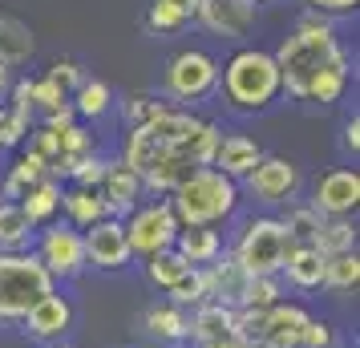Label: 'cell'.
<instances>
[{
  "label": "cell",
  "mask_w": 360,
  "mask_h": 348,
  "mask_svg": "<svg viewBox=\"0 0 360 348\" xmlns=\"http://www.w3.org/2000/svg\"><path fill=\"white\" fill-rule=\"evenodd\" d=\"M219 126L207 117L182 114V110H162V114L134 126L126 138V154L122 162L130 166L134 174L142 179V186L170 195L179 183H186L198 166H211L214 150H219Z\"/></svg>",
  "instance_id": "obj_1"
},
{
  "label": "cell",
  "mask_w": 360,
  "mask_h": 348,
  "mask_svg": "<svg viewBox=\"0 0 360 348\" xmlns=\"http://www.w3.org/2000/svg\"><path fill=\"white\" fill-rule=\"evenodd\" d=\"M271 57H276V69H279V85H283L292 98H300V101H304L308 85L316 82L324 69L348 61L344 49L336 45V33H332L320 17L300 20V29H295V33L288 37Z\"/></svg>",
  "instance_id": "obj_2"
},
{
  "label": "cell",
  "mask_w": 360,
  "mask_h": 348,
  "mask_svg": "<svg viewBox=\"0 0 360 348\" xmlns=\"http://www.w3.org/2000/svg\"><path fill=\"white\" fill-rule=\"evenodd\" d=\"M235 207H239V186L214 166H198L186 183L170 191V211L179 227H214L235 215Z\"/></svg>",
  "instance_id": "obj_3"
},
{
  "label": "cell",
  "mask_w": 360,
  "mask_h": 348,
  "mask_svg": "<svg viewBox=\"0 0 360 348\" xmlns=\"http://www.w3.org/2000/svg\"><path fill=\"white\" fill-rule=\"evenodd\" d=\"M219 82H223V94H227L231 105H235V110H247V114L267 110V105L283 94L276 57L263 53V49H239L227 65H223Z\"/></svg>",
  "instance_id": "obj_4"
},
{
  "label": "cell",
  "mask_w": 360,
  "mask_h": 348,
  "mask_svg": "<svg viewBox=\"0 0 360 348\" xmlns=\"http://www.w3.org/2000/svg\"><path fill=\"white\" fill-rule=\"evenodd\" d=\"M53 288L57 280L33 251H0V324H20L25 312Z\"/></svg>",
  "instance_id": "obj_5"
},
{
  "label": "cell",
  "mask_w": 360,
  "mask_h": 348,
  "mask_svg": "<svg viewBox=\"0 0 360 348\" xmlns=\"http://www.w3.org/2000/svg\"><path fill=\"white\" fill-rule=\"evenodd\" d=\"M292 235L283 227V219H251L239 235V243H235V264L243 267L247 276H279L283 271V259H288V251H292Z\"/></svg>",
  "instance_id": "obj_6"
},
{
  "label": "cell",
  "mask_w": 360,
  "mask_h": 348,
  "mask_svg": "<svg viewBox=\"0 0 360 348\" xmlns=\"http://www.w3.org/2000/svg\"><path fill=\"white\" fill-rule=\"evenodd\" d=\"M174 235H179V219L170 211V202L134 207L130 223H126V239H130V251L138 259H150V255H158V251L174 247Z\"/></svg>",
  "instance_id": "obj_7"
},
{
  "label": "cell",
  "mask_w": 360,
  "mask_h": 348,
  "mask_svg": "<svg viewBox=\"0 0 360 348\" xmlns=\"http://www.w3.org/2000/svg\"><path fill=\"white\" fill-rule=\"evenodd\" d=\"M37 259H41V267L49 271L53 280H77L85 267V239L77 227H69V223H57V227H49V231L41 235V243H37L33 251Z\"/></svg>",
  "instance_id": "obj_8"
},
{
  "label": "cell",
  "mask_w": 360,
  "mask_h": 348,
  "mask_svg": "<svg viewBox=\"0 0 360 348\" xmlns=\"http://www.w3.org/2000/svg\"><path fill=\"white\" fill-rule=\"evenodd\" d=\"M219 85V61L202 49H182L166 65V89L179 101H198Z\"/></svg>",
  "instance_id": "obj_9"
},
{
  "label": "cell",
  "mask_w": 360,
  "mask_h": 348,
  "mask_svg": "<svg viewBox=\"0 0 360 348\" xmlns=\"http://www.w3.org/2000/svg\"><path fill=\"white\" fill-rule=\"evenodd\" d=\"M360 207V174L348 166H336L316 179V195H311V211L320 219H348Z\"/></svg>",
  "instance_id": "obj_10"
},
{
  "label": "cell",
  "mask_w": 360,
  "mask_h": 348,
  "mask_svg": "<svg viewBox=\"0 0 360 348\" xmlns=\"http://www.w3.org/2000/svg\"><path fill=\"white\" fill-rule=\"evenodd\" d=\"M82 239H85V264H94L98 271H117L134 259L130 239H126V219H101L94 227H85Z\"/></svg>",
  "instance_id": "obj_11"
},
{
  "label": "cell",
  "mask_w": 360,
  "mask_h": 348,
  "mask_svg": "<svg viewBox=\"0 0 360 348\" xmlns=\"http://www.w3.org/2000/svg\"><path fill=\"white\" fill-rule=\"evenodd\" d=\"M73 328V304H69V296H61L57 288H53L49 296H41L25 312V320H20V332L25 336H33V340H41V344H57L65 332Z\"/></svg>",
  "instance_id": "obj_12"
},
{
  "label": "cell",
  "mask_w": 360,
  "mask_h": 348,
  "mask_svg": "<svg viewBox=\"0 0 360 348\" xmlns=\"http://www.w3.org/2000/svg\"><path fill=\"white\" fill-rule=\"evenodd\" d=\"M247 191L259 202H288L300 191V166L288 158H259V166L247 174Z\"/></svg>",
  "instance_id": "obj_13"
},
{
  "label": "cell",
  "mask_w": 360,
  "mask_h": 348,
  "mask_svg": "<svg viewBox=\"0 0 360 348\" xmlns=\"http://www.w3.org/2000/svg\"><path fill=\"white\" fill-rule=\"evenodd\" d=\"M311 320V312L304 304H292V299H279L276 308H267L259 320V340L267 348H300V336H304V324Z\"/></svg>",
  "instance_id": "obj_14"
},
{
  "label": "cell",
  "mask_w": 360,
  "mask_h": 348,
  "mask_svg": "<svg viewBox=\"0 0 360 348\" xmlns=\"http://www.w3.org/2000/svg\"><path fill=\"white\" fill-rule=\"evenodd\" d=\"M195 17L223 37H243L255 20V0H198Z\"/></svg>",
  "instance_id": "obj_15"
},
{
  "label": "cell",
  "mask_w": 360,
  "mask_h": 348,
  "mask_svg": "<svg viewBox=\"0 0 360 348\" xmlns=\"http://www.w3.org/2000/svg\"><path fill=\"white\" fill-rule=\"evenodd\" d=\"M202 280H207V299H214V304H227V308H243V296H247V283H251V276H247L243 267L235 264V259H214L211 267H202Z\"/></svg>",
  "instance_id": "obj_16"
},
{
  "label": "cell",
  "mask_w": 360,
  "mask_h": 348,
  "mask_svg": "<svg viewBox=\"0 0 360 348\" xmlns=\"http://www.w3.org/2000/svg\"><path fill=\"white\" fill-rule=\"evenodd\" d=\"M101 199H105V207H110V215H126V211H134L138 207V199H142V179L134 174L126 162H105V174H101Z\"/></svg>",
  "instance_id": "obj_17"
},
{
  "label": "cell",
  "mask_w": 360,
  "mask_h": 348,
  "mask_svg": "<svg viewBox=\"0 0 360 348\" xmlns=\"http://www.w3.org/2000/svg\"><path fill=\"white\" fill-rule=\"evenodd\" d=\"M259 158H263V150L247 134H227V138H219V150H214L211 166L219 174H227V179H247L259 166Z\"/></svg>",
  "instance_id": "obj_18"
},
{
  "label": "cell",
  "mask_w": 360,
  "mask_h": 348,
  "mask_svg": "<svg viewBox=\"0 0 360 348\" xmlns=\"http://www.w3.org/2000/svg\"><path fill=\"white\" fill-rule=\"evenodd\" d=\"M174 251H179L191 267H211L214 259L223 255V235L211 231V227H179Z\"/></svg>",
  "instance_id": "obj_19"
},
{
  "label": "cell",
  "mask_w": 360,
  "mask_h": 348,
  "mask_svg": "<svg viewBox=\"0 0 360 348\" xmlns=\"http://www.w3.org/2000/svg\"><path fill=\"white\" fill-rule=\"evenodd\" d=\"M231 332H235V308H227V304L207 299V304H198L195 316H191V340H195V348L211 344V340H223Z\"/></svg>",
  "instance_id": "obj_20"
},
{
  "label": "cell",
  "mask_w": 360,
  "mask_h": 348,
  "mask_svg": "<svg viewBox=\"0 0 360 348\" xmlns=\"http://www.w3.org/2000/svg\"><path fill=\"white\" fill-rule=\"evenodd\" d=\"M279 276H288V283L300 292H316V288H324V255L316 247H292Z\"/></svg>",
  "instance_id": "obj_21"
},
{
  "label": "cell",
  "mask_w": 360,
  "mask_h": 348,
  "mask_svg": "<svg viewBox=\"0 0 360 348\" xmlns=\"http://www.w3.org/2000/svg\"><path fill=\"white\" fill-rule=\"evenodd\" d=\"M61 207H65V215H69V227H77V231L94 227L101 219H114L105 199H101V191H94V186H73L69 195H61Z\"/></svg>",
  "instance_id": "obj_22"
},
{
  "label": "cell",
  "mask_w": 360,
  "mask_h": 348,
  "mask_svg": "<svg viewBox=\"0 0 360 348\" xmlns=\"http://www.w3.org/2000/svg\"><path fill=\"white\" fill-rule=\"evenodd\" d=\"M146 332L154 340H166V344H182V340H191V316L182 312L179 304H154L146 308Z\"/></svg>",
  "instance_id": "obj_23"
},
{
  "label": "cell",
  "mask_w": 360,
  "mask_h": 348,
  "mask_svg": "<svg viewBox=\"0 0 360 348\" xmlns=\"http://www.w3.org/2000/svg\"><path fill=\"white\" fill-rule=\"evenodd\" d=\"M61 195H65V191H61V183L49 174V179H41L37 186H29V191L20 195L17 207L25 211V219H29L33 227H41V223H49V219L61 211Z\"/></svg>",
  "instance_id": "obj_24"
},
{
  "label": "cell",
  "mask_w": 360,
  "mask_h": 348,
  "mask_svg": "<svg viewBox=\"0 0 360 348\" xmlns=\"http://www.w3.org/2000/svg\"><path fill=\"white\" fill-rule=\"evenodd\" d=\"M33 57V33L17 17H0V65H25Z\"/></svg>",
  "instance_id": "obj_25"
},
{
  "label": "cell",
  "mask_w": 360,
  "mask_h": 348,
  "mask_svg": "<svg viewBox=\"0 0 360 348\" xmlns=\"http://www.w3.org/2000/svg\"><path fill=\"white\" fill-rule=\"evenodd\" d=\"M198 0H154L146 13V25L154 33H179L186 20H195Z\"/></svg>",
  "instance_id": "obj_26"
},
{
  "label": "cell",
  "mask_w": 360,
  "mask_h": 348,
  "mask_svg": "<svg viewBox=\"0 0 360 348\" xmlns=\"http://www.w3.org/2000/svg\"><path fill=\"white\" fill-rule=\"evenodd\" d=\"M41 179H49V162L37 154V150H25L17 162H13V170H8V183H4V195L8 199H20L29 186H37Z\"/></svg>",
  "instance_id": "obj_27"
},
{
  "label": "cell",
  "mask_w": 360,
  "mask_h": 348,
  "mask_svg": "<svg viewBox=\"0 0 360 348\" xmlns=\"http://www.w3.org/2000/svg\"><path fill=\"white\" fill-rule=\"evenodd\" d=\"M356 283H360V255L356 251L324 255V288H332V292H356Z\"/></svg>",
  "instance_id": "obj_28"
},
{
  "label": "cell",
  "mask_w": 360,
  "mask_h": 348,
  "mask_svg": "<svg viewBox=\"0 0 360 348\" xmlns=\"http://www.w3.org/2000/svg\"><path fill=\"white\" fill-rule=\"evenodd\" d=\"M186 271H191V264H186L174 247H166V251H158V255L146 259V280L154 283V288H162V292H170Z\"/></svg>",
  "instance_id": "obj_29"
},
{
  "label": "cell",
  "mask_w": 360,
  "mask_h": 348,
  "mask_svg": "<svg viewBox=\"0 0 360 348\" xmlns=\"http://www.w3.org/2000/svg\"><path fill=\"white\" fill-rule=\"evenodd\" d=\"M69 105H73V114H82V117H105L114 110V94H110L105 82H82L77 94L69 98Z\"/></svg>",
  "instance_id": "obj_30"
},
{
  "label": "cell",
  "mask_w": 360,
  "mask_h": 348,
  "mask_svg": "<svg viewBox=\"0 0 360 348\" xmlns=\"http://www.w3.org/2000/svg\"><path fill=\"white\" fill-rule=\"evenodd\" d=\"M316 251L320 255L356 251V227H352V219H324L320 223V235H316Z\"/></svg>",
  "instance_id": "obj_31"
},
{
  "label": "cell",
  "mask_w": 360,
  "mask_h": 348,
  "mask_svg": "<svg viewBox=\"0 0 360 348\" xmlns=\"http://www.w3.org/2000/svg\"><path fill=\"white\" fill-rule=\"evenodd\" d=\"M29 231H33V223L25 219L17 202H0V251H25Z\"/></svg>",
  "instance_id": "obj_32"
},
{
  "label": "cell",
  "mask_w": 360,
  "mask_h": 348,
  "mask_svg": "<svg viewBox=\"0 0 360 348\" xmlns=\"http://www.w3.org/2000/svg\"><path fill=\"white\" fill-rule=\"evenodd\" d=\"M320 223H324V219L316 215L311 207H292V211H288V219H283V227H288V235H292L295 247H316Z\"/></svg>",
  "instance_id": "obj_33"
},
{
  "label": "cell",
  "mask_w": 360,
  "mask_h": 348,
  "mask_svg": "<svg viewBox=\"0 0 360 348\" xmlns=\"http://www.w3.org/2000/svg\"><path fill=\"white\" fill-rule=\"evenodd\" d=\"M279 299H283V283H279V276H251L247 296H243V308H251V312H267V308H276Z\"/></svg>",
  "instance_id": "obj_34"
},
{
  "label": "cell",
  "mask_w": 360,
  "mask_h": 348,
  "mask_svg": "<svg viewBox=\"0 0 360 348\" xmlns=\"http://www.w3.org/2000/svg\"><path fill=\"white\" fill-rule=\"evenodd\" d=\"M166 296H170V304H179V308H186V304H191V308L207 304V280H202V267H191V271H186Z\"/></svg>",
  "instance_id": "obj_35"
},
{
  "label": "cell",
  "mask_w": 360,
  "mask_h": 348,
  "mask_svg": "<svg viewBox=\"0 0 360 348\" xmlns=\"http://www.w3.org/2000/svg\"><path fill=\"white\" fill-rule=\"evenodd\" d=\"M29 98H33V110H45V114H57L61 105H69V98L49 82V77H33V82H29Z\"/></svg>",
  "instance_id": "obj_36"
},
{
  "label": "cell",
  "mask_w": 360,
  "mask_h": 348,
  "mask_svg": "<svg viewBox=\"0 0 360 348\" xmlns=\"http://www.w3.org/2000/svg\"><path fill=\"white\" fill-rule=\"evenodd\" d=\"M162 110H170V105L158 101V98H150V94H134V98L126 101V117H130V126H146V122H154Z\"/></svg>",
  "instance_id": "obj_37"
},
{
  "label": "cell",
  "mask_w": 360,
  "mask_h": 348,
  "mask_svg": "<svg viewBox=\"0 0 360 348\" xmlns=\"http://www.w3.org/2000/svg\"><path fill=\"white\" fill-rule=\"evenodd\" d=\"M45 77H49V82L57 85L65 98H73V94H77V85L85 82V77H82V65H77V61H57V65H49V73H45Z\"/></svg>",
  "instance_id": "obj_38"
},
{
  "label": "cell",
  "mask_w": 360,
  "mask_h": 348,
  "mask_svg": "<svg viewBox=\"0 0 360 348\" xmlns=\"http://www.w3.org/2000/svg\"><path fill=\"white\" fill-rule=\"evenodd\" d=\"M336 344V332L328 320H316L311 316L308 324H304V336H300V348H332Z\"/></svg>",
  "instance_id": "obj_39"
},
{
  "label": "cell",
  "mask_w": 360,
  "mask_h": 348,
  "mask_svg": "<svg viewBox=\"0 0 360 348\" xmlns=\"http://www.w3.org/2000/svg\"><path fill=\"white\" fill-rule=\"evenodd\" d=\"M101 174H105V158L89 154V158H82V166H77L69 179H77V186H94V191H98V186H101Z\"/></svg>",
  "instance_id": "obj_40"
},
{
  "label": "cell",
  "mask_w": 360,
  "mask_h": 348,
  "mask_svg": "<svg viewBox=\"0 0 360 348\" xmlns=\"http://www.w3.org/2000/svg\"><path fill=\"white\" fill-rule=\"evenodd\" d=\"M4 110H8V105H4ZM25 134H29V117L17 114V110H8V117H4V146H20Z\"/></svg>",
  "instance_id": "obj_41"
},
{
  "label": "cell",
  "mask_w": 360,
  "mask_h": 348,
  "mask_svg": "<svg viewBox=\"0 0 360 348\" xmlns=\"http://www.w3.org/2000/svg\"><path fill=\"white\" fill-rule=\"evenodd\" d=\"M344 150H348V154L360 150V117H348V122H344Z\"/></svg>",
  "instance_id": "obj_42"
},
{
  "label": "cell",
  "mask_w": 360,
  "mask_h": 348,
  "mask_svg": "<svg viewBox=\"0 0 360 348\" xmlns=\"http://www.w3.org/2000/svg\"><path fill=\"white\" fill-rule=\"evenodd\" d=\"M311 8H320V13H348V8H356L360 0H308Z\"/></svg>",
  "instance_id": "obj_43"
},
{
  "label": "cell",
  "mask_w": 360,
  "mask_h": 348,
  "mask_svg": "<svg viewBox=\"0 0 360 348\" xmlns=\"http://www.w3.org/2000/svg\"><path fill=\"white\" fill-rule=\"evenodd\" d=\"M198 348H247V344L235 340V336H223V340H211V344H198Z\"/></svg>",
  "instance_id": "obj_44"
},
{
  "label": "cell",
  "mask_w": 360,
  "mask_h": 348,
  "mask_svg": "<svg viewBox=\"0 0 360 348\" xmlns=\"http://www.w3.org/2000/svg\"><path fill=\"white\" fill-rule=\"evenodd\" d=\"M13 89V77H8V65H0V98Z\"/></svg>",
  "instance_id": "obj_45"
},
{
  "label": "cell",
  "mask_w": 360,
  "mask_h": 348,
  "mask_svg": "<svg viewBox=\"0 0 360 348\" xmlns=\"http://www.w3.org/2000/svg\"><path fill=\"white\" fill-rule=\"evenodd\" d=\"M4 117H8V110L0 105V150H4Z\"/></svg>",
  "instance_id": "obj_46"
},
{
  "label": "cell",
  "mask_w": 360,
  "mask_h": 348,
  "mask_svg": "<svg viewBox=\"0 0 360 348\" xmlns=\"http://www.w3.org/2000/svg\"><path fill=\"white\" fill-rule=\"evenodd\" d=\"M45 348H73V344H65V340H57V344H45Z\"/></svg>",
  "instance_id": "obj_47"
},
{
  "label": "cell",
  "mask_w": 360,
  "mask_h": 348,
  "mask_svg": "<svg viewBox=\"0 0 360 348\" xmlns=\"http://www.w3.org/2000/svg\"><path fill=\"white\" fill-rule=\"evenodd\" d=\"M247 348H267V344H263V340H251V344H247Z\"/></svg>",
  "instance_id": "obj_48"
},
{
  "label": "cell",
  "mask_w": 360,
  "mask_h": 348,
  "mask_svg": "<svg viewBox=\"0 0 360 348\" xmlns=\"http://www.w3.org/2000/svg\"><path fill=\"white\" fill-rule=\"evenodd\" d=\"M186 348H195V344H186Z\"/></svg>",
  "instance_id": "obj_49"
}]
</instances>
